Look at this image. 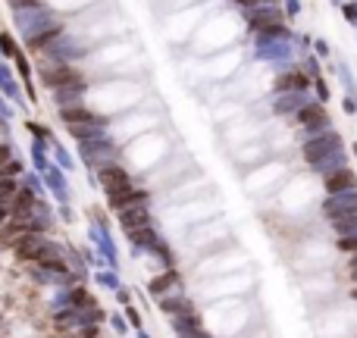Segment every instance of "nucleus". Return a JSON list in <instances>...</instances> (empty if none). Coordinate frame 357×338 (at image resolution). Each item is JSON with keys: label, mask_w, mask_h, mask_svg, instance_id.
<instances>
[{"label": "nucleus", "mask_w": 357, "mask_h": 338, "mask_svg": "<svg viewBox=\"0 0 357 338\" xmlns=\"http://www.w3.org/2000/svg\"><path fill=\"white\" fill-rule=\"evenodd\" d=\"M119 223L126 226L128 232H135V229H144V226H151L148 207H128V210H119Z\"/></svg>", "instance_id": "nucleus-1"}, {"label": "nucleus", "mask_w": 357, "mask_h": 338, "mask_svg": "<svg viewBox=\"0 0 357 338\" xmlns=\"http://www.w3.org/2000/svg\"><path fill=\"white\" fill-rule=\"evenodd\" d=\"M44 244H48V241H44V238H38L32 232V235H26L19 244H16V254H19L22 260H38V254L44 250Z\"/></svg>", "instance_id": "nucleus-2"}, {"label": "nucleus", "mask_w": 357, "mask_h": 338, "mask_svg": "<svg viewBox=\"0 0 357 338\" xmlns=\"http://www.w3.org/2000/svg\"><path fill=\"white\" fill-rule=\"evenodd\" d=\"M326 188H329L332 195L351 191V188H354V172H348V169H342V172H332V176L326 179Z\"/></svg>", "instance_id": "nucleus-3"}, {"label": "nucleus", "mask_w": 357, "mask_h": 338, "mask_svg": "<svg viewBox=\"0 0 357 338\" xmlns=\"http://www.w3.org/2000/svg\"><path fill=\"white\" fill-rule=\"evenodd\" d=\"M338 148V138H317V141L307 144V160H320L326 150H336Z\"/></svg>", "instance_id": "nucleus-4"}, {"label": "nucleus", "mask_w": 357, "mask_h": 338, "mask_svg": "<svg viewBox=\"0 0 357 338\" xmlns=\"http://www.w3.org/2000/svg\"><path fill=\"white\" fill-rule=\"evenodd\" d=\"M38 264H41V266H50V270H63V257H60V250L50 248V244H44V250L38 254Z\"/></svg>", "instance_id": "nucleus-5"}, {"label": "nucleus", "mask_w": 357, "mask_h": 338, "mask_svg": "<svg viewBox=\"0 0 357 338\" xmlns=\"http://www.w3.org/2000/svg\"><path fill=\"white\" fill-rule=\"evenodd\" d=\"M301 122L304 126H323L326 122V113L320 107H304L301 110Z\"/></svg>", "instance_id": "nucleus-6"}, {"label": "nucleus", "mask_w": 357, "mask_h": 338, "mask_svg": "<svg viewBox=\"0 0 357 338\" xmlns=\"http://www.w3.org/2000/svg\"><path fill=\"white\" fill-rule=\"evenodd\" d=\"M304 85H307V79H304V75H285V79L282 81H279V88H282V91H301L304 88Z\"/></svg>", "instance_id": "nucleus-7"}, {"label": "nucleus", "mask_w": 357, "mask_h": 338, "mask_svg": "<svg viewBox=\"0 0 357 338\" xmlns=\"http://www.w3.org/2000/svg\"><path fill=\"white\" fill-rule=\"evenodd\" d=\"M169 282H173V285H175V276H173V272H169V276H163V279H157V282H154V291H157V295H160V291H163V288H166V285H169Z\"/></svg>", "instance_id": "nucleus-8"}, {"label": "nucleus", "mask_w": 357, "mask_h": 338, "mask_svg": "<svg viewBox=\"0 0 357 338\" xmlns=\"http://www.w3.org/2000/svg\"><path fill=\"white\" fill-rule=\"evenodd\" d=\"M342 248L345 250H357V238H342Z\"/></svg>", "instance_id": "nucleus-9"}, {"label": "nucleus", "mask_w": 357, "mask_h": 338, "mask_svg": "<svg viewBox=\"0 0 357 338\" xmlns=\"http://www.w3.org/2000/svg\"><path fill=\"white\" fill-rule=\"evenodd\" d=\"M10 3H16V7H19V3H32V0H10Z\"/></svg>", "instance_id": "nucleus-10"}, {"label": "nucleus", "mask_w": 357, "mask_h": 338, "mask_svg": "<svg viewBox=\"0 0 357 338\" xmlns=\"http://www.w3.org/2000/svg\"><path fill=\"white\" fill-rule=\"evenodd\" d=\"M351 272H354V276H357V260H354V264H351Z\"/></svg>", "instance_id": "nucleus-11"}, {"label": "nucleus", "mask_w": 357, "mask_h": 338, "mask_svg": "<svg viewBox=\"0 0 357 338\" xmlns=\"http://www.w3.org/2000/svg\"><path fill=\"white\" fill-rule=\"evenodd\" d=\"M238 3H254V0H238Z\"/></svg>", "instance_id": "nucleus-12"}, {"label": "nucleus", "mask_w": 357, "mask_h": 338, "mask_svg": "<svg viewBox=\"0 0 357 338\" xmlns=\"http://www.w3.org/2000/svg\"><path fill=\"white\" fill-rule=\"evenodd\" d=\"M354 298H357V288H354Z\"/></svg>", "instance_id": "nucleus-13"}]
</instances>
